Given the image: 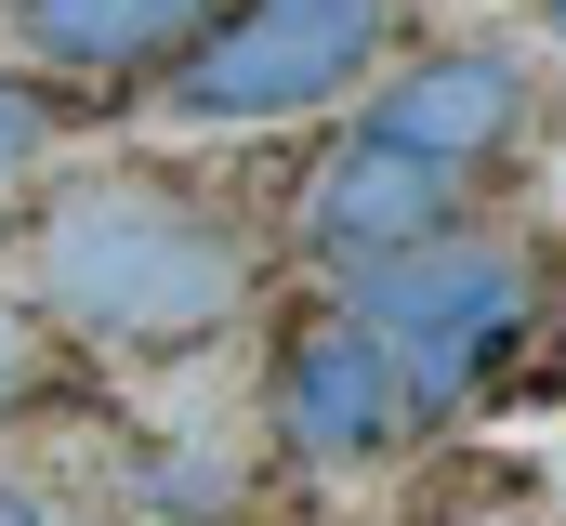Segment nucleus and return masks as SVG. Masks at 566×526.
<instances>
[{
	"label": "nucleus",
	"mask_w": 566,
	"mask_h": 526,
	"mask_svg": "<svg viewBox=\"0 0 566 526\" xmlns=\"http://www.w3.org/2000/svg\"><path fill=\"white\" fill-rule=\"evenodd\" d=\"M27 276H40L53 329H80L106 356H185L251 303V238L185 171H80V185H53Z\"/></svg>",
	"instance_id": "1"
},
{
	"label": "nucleus",
	"mask_w": 566,
	"mask_h": 526,
	"mask_svg": "<svg viewBox=\"0 0 566 526\" xmlns=\"http://www.w3.org/2000/svg\"><path fill=\"white\" fill-rule=\"evenodd\" d=\"M382 40H396V0H238L171 53V119L224 132V119L329 106L382 66Z\"/></svg>",
	"instance_id": "2"
},
{
	"label": "nucleus",
	"mask_w": 566,
	"mask_h": 526,
	"mask_svg": "<svg viewBox=\"0 0 566 526\" xmlns=\"http://www.w3.org/2000/svg\"><path fill=\"white\" fill-rule=\"evenodd\" d=\"M369 343H382V369H396V394L409 408H448V394L474 382L514 329H527V263L488 251V238H422V251H382L369 276H356V303H343Z\"/></svg>",
	"instance_id": "3"
},
{
	"label": "nucleus",
	"mask_w": 566,
	"mask_h": 526,
	"mask_svg": "<svg viewBox=\"0 0 566 526\" xmlns=\"http://www.w3.org/2000/svg\"><path fill=\"white\" fill-rule=\"evenodd\" d=\"M461 185H474V171H434V158H409V145L356 132V145L303 185V251H329V263L422 251V238H448V224H461Z\"/></svg>",
	"instance_id": "4"
},
{
	"label": "nucleus",
	"mask_w": 566,
	"mask_h": 526,
	"mask_svg": "<svg viewBox=\"0 0 566 526\" xmlns=\"http://www.w3.org/2000/svg\"><path fill=\"white\" fill-rule=\"evenodd\" d=\"M396 421H409V394H396L382 343H369L356 316H303L277 343V434L303 461H382Z\"/></svg>",
	"instance_id": "5"
},
{
	"label": "nucleus",
	"mask_w": 566,
	"mask_h": 526,
	"mask_svg": "<svg viewBox=\"0 0 566 526\" xmlns=\"http://www.w3.org/2000/svg\"><path fill=\"white\" fill-rule=\"evenodd\" d=\"M382 145H409L434 171H474V158H501L514 132H527V66L514 53H488V40H461V53H422V66H396L382 93H369V119Z\"/></svg>",
	"instance_id": "6"
},
{
	"label": "nucleus",
	"mask_w": 566,
	"mask_h": 526,
	"mask_svg": "<svg viewBox=\"0 0 566 526\" xmlns=\"http://www.w3.org/2000/svg\"><path fill=\"white\" fill-rule=\"evenodd\" d=\"M224 0H13V40L40 66H80V80H145L171 66Z\"/></svg>",
	"instance_id": "7"
},
{
	"label": "nucleus",
	"mask_w": 566,
	"mask_h": 526,
	"mask_svg": "<svg viewBox=\"0 0 566 526\" xmlns=\"http://www.w3.org/2000/svg\"><path fill=\"white\" fill-rule=\"evenodd\" d=\"M27 158H40V106L0 80V171H27Z\"/></svg>",
	"instance_id": "8"
},
{
	"label": "nucleus",
	"mask_w": 566,
	"mask_h": 526,
	"mask_svg": "<svg viewBox=\"0 0 566 526\" xmlns=\"http://www.w3.org/2000/svg\"><path fill=\"white\" fill-rule=\"evenodd\" d=\"M27 369H40V343H27V316H0V408L27 394Z\"/></svg>",
	"instance_id": "9"
},
{
	"label": "nucleus",
	"mask_w": 566,
	"mask_h": 526,
	"mask_svg": "<svg viewBox=\"0 0 566 526\" xmlns=\"http://www.w3.org/2000/svg\"><path fill=\"white\" fill-rule=\"evenodd\" d=\"M0 526H53V514H40V501H0Z\"/></svg>",
	"instance_id": "10"
}]
</instances>
